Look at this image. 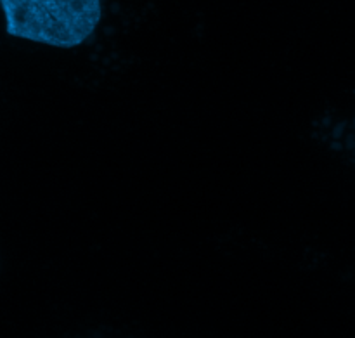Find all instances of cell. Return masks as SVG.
<instances>
[{
    "instance_id": "1",
    "label": "cell",
    "mask_w": 355,
    "mask_h": 338,
    "mask_svg": "<svg viewBox=\"0 0 355 338\" xmlns=\"http://www.w3.org/2000/svg\"><path fill=\"white\" fill-rule=\"evenodd\" d=\"M10 37L71 49L96 31L101 0H0Z\"/></svg>"
}]
</instances>
